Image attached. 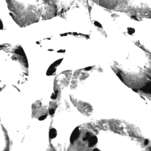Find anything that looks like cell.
Wrapping results in <instances>:
<instances>
[{"instance_id":"cell-1","label":"cell","mask_w":151,"mask_h":151,"mask_svg":"<svg viewBox=\"0 0 151 151\" xmlns=\"http://www.w3.org/2000/svg\"><path fill=\"white\" fill-rule=\"evenodd\" d=\"M79 135H80V130H79V128L77 127L74 129L71 135L70 142L71 144H73L74 141L78 139Z\"/></svg>"},{"instance_id":"cell-2","label":"cell","mask_w":151,"mask_h":151,"mask_svg":"<svg viewBox=\"0 0 151 151\" xmlns=\"http://www.w3.org/2000/svg\"><path fill=\"white\" fill-rule=\"evenodd\" d=\"M98 142V138L96 136L91 137L88 140V147L89 148H92L94 147Z\"/></svg>"},{"instance_id":"cell-8","label":"cell","mask_w":151,"mask_h":151,"mask_svg":"<svg viewBox=\"0 0 151 151\" xmlns=\"http://www.w3.org/2000/svg\"><path fill=\"white\" fill-rule=\"evenodd\" d=\"M92 151H100L99 150H98V149H94V150H93Z\"/></svg>"},{"instance_id":"cell-7","label":"cell","mask_w":151,"mask_h":151,"mask_svg":"<svg viewBox=\"0 0 151 151\" xmlns=\"http://www.w3.org/2000/svg\"><path fill=\"white\" fill-rule=\"evenodd\" d=\"M3 28V24L1 20H0V29H2Z\"/></svg>"},{"instance_id":"cell-3","label":"cell","mask_w":151,"mask_h":151,"mask_svg":"<svg viewBox=\"0 0 151 151\" xmlns=\"http://www.w3.org/2000/svg\"><path fill=\"white\" fill-rule=\"evenodd\" d=\"M57 136V131L55 128H52L50 129L49 133V137L51 139H54Z\"/></svg>"},{"instance_id":"cell-6","label":"cell","mask_w":151,"mask_h":151,"mask_svg":"<svg viewBox=\"0 0 151 151\" xmlns=\"http://www.w3.org/2000/svg\"><path fill=\"white\" fill-rule=\"evenodd\" d=\"M49 114L50 115H54V114H55V111L54 109H50V110L49 111Z\"/></svg>"},{"instance_id":"cell-5","label":"cell","mask_w":151,"mask_h":151,"mask_svg":"<svg viewBox=\"0 0 151 151\" xmlns=\"http://www.w3.org/2000/svg\"><path fill=\"white\" fill-rule=\"evenodd\" d=\"M47 117V114H45V115H42V116H41L39 118V120L40 121H42L46 119Z\"/></svg>"},{"instance_id":"cell-4","label":"cell","mask_w":151,"mask_h":151,"mask_svg":"<svg viewBox=\"0 0 151 151\" xmlns=\"http://www.w3.org/2000/svg\"><path fill=\"white\" fill-rule=\"evenodd\" d=\"M91 136V134L90 133H87L85 134V136L83 137V142H85L86 141H88V140L89 138H90V137Z\"/></svg>"}]
</instances>
